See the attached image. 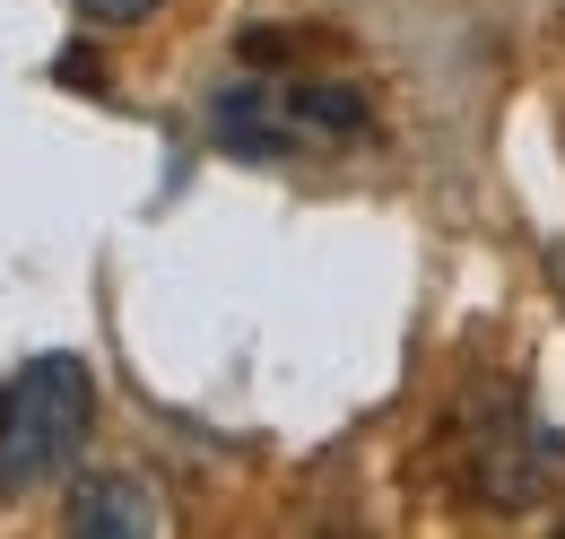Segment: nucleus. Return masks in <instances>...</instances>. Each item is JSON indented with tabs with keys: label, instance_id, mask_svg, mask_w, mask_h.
<instances>
[{
	"label": "nucleus",
	"instance_id": "nucleus-4",
	"mask_svg": "<svg viewBox=\"0 0 565 539\" xmlns=\"http://www.w3.org/2000/svg\"><path fill=\"white\" fill-rule=\"evenodd\" d=\"M287 123H296V148H349V139L374 131V105L356 78H331V70H305V78H279Z\"/></svg>",
	"mask_w": 565,
	"mask_h": 539
},
{
	"label": "nucleus",
	"instance_id": "nucleus-3",
	"mask_svg": "<svg viewBox=\"0 0 565 539\" xmlns=\"http://www.w3.org/2000/svg\"><path fill=\"white\" fill-rule=\"evenodd\" d=\"M210 139L226 157H244V166H279L296 157V123H287V96L270 70H244V78H226L210 96Z\"/></svg>",
	"mask_w": 565,
	"mask_h": 539
},
{
	"label": "nucleus",
	"instance_id": "nucleus-5",
	"mask_svg": "<svg viewBox=\"0 0 565 539\" xmlns=\"http://www.w3.org/2000/svg\"><path fill=\"white\" fill-rule=\"evenodd\" d=\"M62 522H71L78 539H140V531H157L148 478H131V471H78Z\"/></svg>",
	"mask_w": 565,
	"mask_h": 539
},
{
	"label": "nucleus",
	"instance_id": "nucleus-7",
	"mask_svg": "<svg viewBox=\"0 0 565 539\" xmlns=\"http://www.w3.org/2000/svg\"><path fill=\"white\" fill-rule=\"evenodd\" d=\"M53 78H62V87H78V96H105V62H96L87 44H71V53L53 62Z\"/></svg>",
	"mask_w": 565,
	"mask_h": 539
},
{
	"label": "nucleus",
	"instance_id": "nucleus-1",
	"mask_svg": "<svg viewBox=\"0 0 565 539\" xmlns=\"http://www.w3.org/2000/svg\"><path fill=\"white\" fill-rule=\"evenodd\" d=\"M87 435H96V374L71 348L18 366L0 383V496H26L44 478H62Z\"/></svg>",
	"mask_w": 565,
	"mask_h": 539
},
{
	"label": "nucleus",
	"instance_id": "nucleus-2",
	"mask_svg": "<svg viewBox=\"0 0 565 539\" xmlns=\"http://www.w3.org/2000/svg\"><path fill=\"white\" fill-rule=\"evenodd\" d=\"M461 444H470V487H479L488 505H540L548 478L565 471V435L522 401L513 383H495V392L470 401Z\"/></svg>",
	"mask_w": 565,
	"mask_h": 539
},
{
	"label": "nucleus",
	"instance_id": "nucleus-6",
	"mask_svg": "<svg viewBox=\"0 0 565 539\" xmlns=\"http://www.w3.org/2000/svg\"><path fill=\"white\" fill-rule=\"evenodd\" d=\"M157 9H166V0H78V18H87V27H148Z\"/></svg>",
	"mask_w": 565,
	"mask_h": 539
},
{
	"label": "nucleus",
	"instance_id": "nucleus-8",
	"mask_svg": "<svg viewBox=\"0 0 565 539\" xmlns=\"http://www.w3.org/2000/svg\"><path fill=\"white\" fill-rule=\"evenodd\" d=\"M557 278H565V244H557Z\"/></svg>",
	"mask_w": 565,
	"mask_h": 539
}]
</instances>
